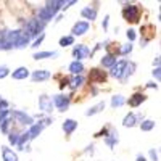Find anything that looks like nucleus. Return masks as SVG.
Listing matches in <instances>:
<instances>
[{
  "mask_svg": "<svg viewBox=\"0 0 161 161\" xmlns=\"http://www.w3.org/2000/svg\"><path fill=\"white\" fill-rule=\"evenodd\" d=\"M84 82V77L80 74H73V77H68V84L71 89H77L79 86H82Z\"/></svg>",
  "mask_w": 161,
  "mask_h": 161,
  "instance_id": "18",
  "label": "nucleus"
},
{
  "mask_svg": "<svg viewBox=\"0 0 161 161\" xmlns=\"http://www.w3.org/2000/svg\"><path fill=\"white\" fill-rule=\"evenodd\" d=\"M18 137H19V136H18L16 132H11L10 136H8V142H10L11 145H16V142H18Z\"/></svg>",
  "mask_w": 161,
  "mask_h": 161,
  "instance_id": "31",
  "label": "nucleus"
},
{
  "mask_svg": "<svg viewBox=\"0 0 161 161\" xmlns=\"http://www.w3.org/2000/svg\"><path fill=\"white\" fill-rule=\"evenodd\" d=\"M82 71H84V64L80 63V60H76L69 64V73L71 74H80Z\"/></svg>",
  "mask_w": 161,
  "mask_h": 161,
  "instance_id": "20",
  "label": "nucleus"
},
{
  "mask_svg": "<svg viewBox=\"0 0 161 161\" xmlns=\"http://www.w3.org/2000/svg\"><path fill=\"white\" fill-rule=\"evenodd\" d=\"M89 31V23H86V21H79V23H76L74 24V28H73V36H84L86 32Z\"/></svg>",
  "mask_w": 161,
  "mask_h": 161,
  "instance_id": "12",
  "label": "nucleus"
},
{
  "mask_svg": "<svg viewBox=\"0 0 161 161\" xmlns=\"http://www.w3.org/2000/svg\"><path fill=\"white\" fill-rule=\"evenodd\" d=\"M29 140H31V137H29V132H24V134H21V136L18 137V142H16L18 148H19V150H29V148H28V143H29Z\"/></svg>",
  "mask_w": 161,
  "mask_h": 161,
  "instance_id": "14",
  "label": "nucleus"
},
{
  "mask_svg": "<svg viewBox=\"0 0 161 161\" xmlns=\"http://www.w3.org/2000/svg\"><path fill=\"white\" fill-rule=\"evenodd\" d=\"M2 159L3 161H18V155L8 147H2Z\"/></svg>",
  "mask_w": 161,
  "mask_h": 161,
  "instance_id": "13",
  "label": "nucleus"
},
{
  "mask_svg": "<svg viewBox=\"0 0 161 161\" xmlns=\"http://www.w3.org/2000/svg\"><path fill=\"white\" fill-rule=\"evenodd\" d=\"M52 123V119H44V121H40V123H37V124H31V129L28 130L29 132V137H31V140L32 139H36V137H39V134L44 130V127L45 126H48Z\"/></svg>",
  "mask_w": 161,
  "mask_h": 161,
  "instance_id": "4",
  "label": "nucleus"
},
{
  "mask_svg": "<svg viewBox=\"0 0 161 161\" xmlns=\"http://www.w3.org/2000/svg\"><path fill=\"white\" fill-rule=\"evenodd\" d=\"M42 29H44V21L32 19V21H29L28 24H26V31L24 32L32 39V37H36V36H39L40 32H42Z\"/></svg>",
  "mask_w": 161,
  "mask_h": 161,
  "instance_id": "3",
  "label": "nucleus"
},
{
  "mask_svg": "<svg viewBox=\"0 0 161 161\" xmlns=\"http://www.w3.org/2000/svg\"><path fill=\"white\" fill-rule=\"evenodd\" d=\"M73 44H74V36H66V37L60 39V45L61 47H68V45H73Z\"/></svg>",
  "mask_w": 161,
  "mask_h": 161,
  "instance_id": "28",
  "label": "nucleus"
},
{
  "mask_svg": "<svg viewBox=\"0 0 161 161\" xmlns=\"http://www.w3.org/2000/svg\"><path fill=\"white\" fill-rule=\"evenodd\" d=\"M39 106H40V110H42L44 113H52L53 111V102L47 95H40L39 97Z\"/></svg>",
  "mask_w": 161,
  "mask_h": 161,
  "instance_id": "8",
  "label": "nucleus"
},
{
  "mask_svg": "<svg viewBox=\"0 0 161 161\" xmlns=\"http://www.w3.org/2000/svg\"><path fill=\"white\" fill-rule=\"evenodd\" d=\"M82 16H86L87 19H95L97 11L95 10H90V8H86V10H82Z\"/></svg>",
  "mask_w": 161,
  "mask_h": 161,
  "instance_id": "29",
  "label": "nucleus"
},
{
  "mask_svg": "<svg viewBox=\"0 0 161 161\" xmlns=\"http://www.w3.org/2000/svg\"><path fill=\"white\" fill-rule=\"evenodd\" d=\"M21 31H0V48L10 50L16 45V40Z\"/></svg>",
  "mask_w": 161,
  "mask_h": 161,
  "instance_id": "1",
  "label": "nucleus"
},
{
  "mask_svg": "<svg viewBox=\"0 0 161 161\" xmlns=\"http://www.w3.org/2000/svg\"><path fill=\"white\" fill-rule=\"evenodd\" d=\"M124 97L123 95H114L113 98H111V106L113 108H119V106H123L124 105Z\"/></svg>",
  "mask_w": 161,
  "mask_h": 161,
  "instance_id": "27",
  "label": "nucleus"
},
{
  "mask_svg": "<svg viewBox=\"0 0 161 161\" xmlns=\"http://www.w3.org/2000/svg\"><path fill=\"white\" fill-rule=\"evenodd\" d=\"M90 55V50L87 45H82V44H77L74 48H73V57L76 60H84Z\"/></svg>",
  "mask_w": 161,
  "mask_h": 161,
  "instance_id": "6",
  "label": "nucleus"
},
{
  "mask_svg": "<svg viewBox=\"0 0 161 161\" xmlns=\"http://www.w3.org/2000/svg\"><path fill=\"white\" fill-rule=\"evenodd\" d=\"M44 39H45V34H42V32H40V36H39V37L36 39V42H34V44H32L31 47H34V48H37V47H39L40 44H42V40H44Z\"/></svg>",
  "mask_w": 161,
  "mask_h": 161,
  "instance_id": "33",
  "label": "nucleus"
},
{
  "mask_svg": "<svg viewBox=\"0 0 161 161\" xmlns=\"http://www.w3.org/2000/svg\"><path fill=\"white\" fill-rule=\"evenodd\" d=\"M130 50H132V44L129 42V44H126V45H123L119 48V53L121 55H127V53H130Z\"/></svg>",
  "mask_w": 161,
  "mask_h": 161,
  "instance_id": "30",
  "label": "nucleus"
},
{
  "mask_svg": "<svg viewBox=\"0 0 161 161\" xmlns=\"http://www.w3.org/2000/svg\"><path fill=\"white\" fill-rule=\"evenodd\" d=\"M102 110H105V102H100V103H97V105H93L92 108H89V110L86 111V116H93V114L100 113Z\"/></svg>",
  "mask_w": 161,
  "mask_h": 161,
  "instance_id": "22",
  "label": "nucleus"
},
{
  "mask_svg": "<svg viewBox=\"0 0 161 161\" xmlns=\"http://www.w3.org/2000/svg\"><path fill=\"white\" fill-rule=\"evenodd\" d=\"M136 161H147V159H145V156H142V155H139Z\"/></svg>",
  "mask_w": 161,
  "mask_h": 161,
  "instance_id": "39",
  "label": "nucleus"
},
{
  "mask_svg": "<svg viewBox=\"0 0 161 161\" xmlns=\"http://www.w3.org/2000/svg\"><path fill=\"white\" fill-rule=\"evenodd\" d=\"M147 87H150V89H153V87H155V89H156L158 86H156L155 82H148V84H147Z\"/></svg>",
  "mask_w": 161,
  "mask_h": 161,
  "instance_id": "37",
  "label": "nucleus"
},
{
  "mask_svg": "<svg viewBox=\"0 0 161 161\" xmlns=\"http://www.w3.org/2000/svg\"><path fill=\"white\" fill-rule=\"evenodd\" d=\"M10 74V69H8V66H0V79H3V77H7Z\"/></svg>",
  "mask_w": 161,
  "mask_h": 161,
  "instance_id": "32",
  "label": "nucleus"
},
{
  "mask_svg": "<svg viewBox=\"0 0 161 161\" xmlns=\"http://www.w3.org/2000/svg\"><path fill=\"white\" fill-rule=\"evenodd\" d=\"M139 119H140V116L134 114V113H129V114L124 118V121H123V126H124V127H132V126H136V124L139 123Z\"/></svg>",
  "mask_w": 161,
  "mask_h": 161,
  "instance_id": "16",
  "label": "nucleus"
},
{
  "mask_svg": "<svg viewBox=\"0 0 161 161\" xmlns=\"http://www.w3.org/2000/svg\"><path fill=\"white\" fill-rule=\"evenodd\" d=\"M147 100V95L145 93H140V92H137V93H134L132 97H129V106H132V108H137V106L142 103V102H145Z\"/></svg>",
  "mask_w": 161,
  "mask_h": 161,
  "instance_id": "11",
  "label": "nucleus"
},
{
  "mask_svg": "<svg viewBox=\"0 0 161 161\" xmlns=\"http://www.w3.org/2000/svg\"><path fill=\"white\" fill-rule=\"evenodd\" d=\"M126 63H127V60L116 61V63L111 66V76L116 77V79H121V76H123V73H124V68H126Z\"/></svg>",
  "mask_w": 161,
  "mask_h": 161,
  "instance_id": "9",
  "label": "nucleus"
},
{
  "mask_svg": "<svg viewBox=\"0 0 161 161\" xmlns=\"http://www.w3.org/2000/svg\"><path fill=\"white\" fill-rule=\"evenodd\" d=\"M105 143L108 145L110 148H113V147L118 143V132L111 130V134H110V136H106V137H105Z\"/></svg>",
  "mask_w": 161,
  "mask_h": 161,
  "instance_id": "24",
  "label": "nucleus"
},
{
  "mask_svg": "<svg viewBox=\"0 0 161 161\" xmlns=\"http://www.w3.org/2000/svg\"><path fill=\"white\" fill-rule=\"evenodd\" d=\"M11 76H13V79H18V80L26 79V77L29 76V69H28V68H24V66H21V68H18V69L13 71Z\"/></svg>",
  "mask_w": 161,
  "mask_h": 161,
  "instance_id": "19",
  "label": "nucleus"
},
{
  "mask_svg": "<svg viewBox=\"0 0 161 161\" xmlns=\"http://www.w3.org/2000/svg\"><path fill=\"white\" fill-rule=\"evenodd\" d=\"M52 102L53 105H57V108L60 111H66L69 106V97H66V95H55Z\"/></svg>",
  "mask_w": 161,
  "mask_h": 161,
  "instance_id": "7",
  "label": "nucleus"
},
{
  "mask_svg": "<svg viewBox=\"0 0 161 161\" xmlns=\"http://www.w3.org/2000/svg\"><path fill=\"white\" fill-rule=\"evenodd\" d=\"M161 69H159V66H156V68L153 69V76L156 77V80H158V82H159V79H161V73H159Z\"/></svg>",
  "mask_w": 161,
  "mask_h": 161,
  "instance_id": "35",
  "label": "nucleus"
},
{
  "mask_svg": "<svg viewBox=\"0 0 161 161\" xmlns=\"http://www.w3.org/2000/svg\"><path fill=\"white\" fill-rule=\"evenodd\" d=\"M89 80L92 84H100V82H105L106 80V74L100 69H92L90 74H89Z\"/></svg>",
  "mask_w": 161,
  "mask_h": 161,
  "instance_id": "10",
  "label": "nucleus"
},
{
  "mask_svg": "<svg viewBox=\"0 0 161 161\" xmlns=\"http://www.w3.org/2000/svg\"><path fill=\"white\" fill-rule=\"evenodd\" d=\"M123 16L129 23H139L140 19V8L136 5H127L123 8Z\"/></svg>",
  "mask_w": 161,
  "mask_h": 161,
  "instance_id": "2",
  "label": "nucleus"
},
{
  "mask_svg": "<svg viewBox=\"0 0 161 161\" xmlns=\"http://www.w3.org/2000/svg\"><path fill=\"white\" fill-rule=\"evenodd\" d=\"M10 116L15 118V119L18 121V124H24V126H31V124H32V118H31L29 114L23 113V111L13 110V111H10Z\"/></svg>",
  "mask_w": 161,
  "mask_h": 161,
  "instance_id": "5",
  "label": "nucleus"
},
{
  "mask_svg": "<svg viewBox=\"0 0 161 161\" xmlns=\"http://www.w3.org/2000/svg\"><path fill=\"white\" fill-rule=\"evenodd\" d=\"M126 36H127V39L130 40V42H132V40H136V37H137V36H136V31H134V29H129V31L126 32Z\"/></svg>",
  "mask_w": 161,
  "mask_h": 161,
  "instance_id": "34",
  "label": "nucleus"
},
{
  "mask_svg": "<svg viewBox=\"0 0 161 161\" xmlns=\"http://www.w3.org/2000/svg\"><path fill=\"white\" fill-rule=\"evenodd\" d=\"M148 155H150V158H152L153 161H158V155H156V152H155L153 148H150V150H148Z\"/></svg>",
  "mask_w": 161,
  "mask_h": 161,
  "instance_id": "36",
  "label": "nucleus"
},
{
  "mask_svg": "<svg viewBox=\"0 0 161 161\" xmlns=\"http://www.w3.org/2000/svg\"><path fill=\"white\" fill-rule=\"evenodd\" d=\"M153 127H155V121H152V119H145V121H142V124H140V129L143 132H148Z\"/></svg>",
  "mask_w": 161,
  "mask_h": 161,
  "instance_id": "26",
  "label": "nucleus"
},
{
  "mask_svg": "<svg viewBox=\"0 0 161 161\" xmlns=\"http://www.w3.org/2000/svg\"><path fill=\"white\" fill-rule=\"evenodd\" d=\"M58 52H39L34 55V60H44V58H57Z\"/></svg>",
  "mask_w": 161,
  "mask_h": 161,
  "instance_id": "23",
  "label": "nucleus"
},
{
  "mask_svg": "<svg viewBox=\"0 0 161 161\" xmlns=\"http://www.w3.org/2000/svg\"><path fill=\"white\" fill-rule=\"evenodd\" d=\"M76 127H77V121H74V119H66L63 123V130H64L66 136H71L76 130Z\"/></svg>",
  "mask_w": 161,
  "mask_h": 161,
  "instance_id": "15",
  "label": "nucleus"
},
{
  "mask_svg": "<svg viewBox=\"0 0 161 161\" xmlns=\"http://www.w3.org/2000/svg\"><path fill=\"white\" fill-rule=\"evenodd\" d=\"M114 63H116V55H114V53H106V55L102 58V64L108 66V68H111Z\"/></svg>",
  "mask_w": 161,
  "mask_h": 161,
  "instance_id": "21",
  "label": "nucleus"
},
{
  "mask_svg": "<svg viewBox=\"0 0 161 161\" xmlns=\"http://www.w3.org/2000/svg\"><path fill=\"white\" fill-rule=\"evenodd\" d=\"M106 26H108V16H106L105 21H103V29H106Z\"/></svg>",
  "mask_w": 161,
  "mask_h": 161,
  "instance_id": "38",
  "label": "nucleus"
},
{
  "mask_svg": "<svg viewBox=\"0 0 161 161\" xmlns=\"http://www.w3.org/2000/svg\"><path fill=\"white\" fill-rule=\"evenodd\" d=\"M48 77H50V71H47V69H37L32 73V80H36V82L37 80L39 82L40 80H47Z\"/></svg>",
  "mask_w": 161,
  "mask_h": 161,
  "instance_id": "17",
  "label": "nucleus"
},
{
  "mask_svg": "<svg viewBox=\"0 0 161 161\" xmlns=\"http://www.w3.org/2000/svg\"><path fill=\"white\" fill-rule=\"evenodd\" d=\"M134 69H136V63L127 61V63H126V68H124V73H123V76H121V79H127V76H130V74L134 73Z\"/></svg>",
  "mask_w": 161,
  "mask_h": 161,
  "instance_id": "25",
  "label": "nucleus"
}]
</instances>
